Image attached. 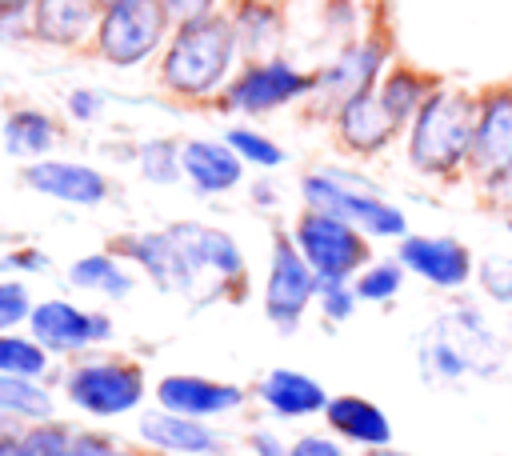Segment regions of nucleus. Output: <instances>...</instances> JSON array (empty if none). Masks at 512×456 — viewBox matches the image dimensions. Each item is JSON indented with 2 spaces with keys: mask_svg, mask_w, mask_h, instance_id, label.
<instances>
[{
  "mask_svg": "<svg viewBox=\"0 0 512 456\" xmlns=\"http://www.w3.org/2000/svg\"><path fill=\"white\" fill-rule=\"evenodd\" d=\"M236 24L224 16H200L176 28L164 60H160V80L176 96H208L224 84L232 56H236Z\"/></svg>",
  "mask_w": 512,
  "mask_h": 456,
  "instance_id": "f257e3e1",
  "label": "nucleus"
},
{
  "mask_svg": "<svg viewBox=\"0 0 512 456\" xmlns=\"http://www.w3.org/2000/svg\"><path fill=\"white\" fill-rule=\"evenodd\" d=\"M472 132H476V100L456 88H436L412 116L408 156L420 172L448 176L460 164H468Z\"/></svg>",
  "mask_w": 512,
  "mask_h": 456,
  "instance_id": "f03ea898",
  "label": "nucleus"
},
{
  "mask_svg": "<svg viewBox=\"0 0 512 456\" xmlns=\"http://www.w3.org/2000/svg\"><path fill=\"white\" fill-rule=\"evenodd\" d=\"M292 244L300 248V256L312 264V272L320 276V284H344L356 268L368 264V236L360 228H352L340 216L328 212H300L296 228H292Z\"/></svg>",
  "mask_w": 512,
  "mask_h": 456,
  "instance_id": "7ed1b4c3",
  "label": "nucleus"
},
{
  "mask_svg": "<svg viewBox=\"0 0 512 456\" xmlns=\"http://www.w3.org/2000/svg\"><path fill=\"white\" fill-rule=\"evenodd\" d=\"M164 32H168V12L160 0H128V4L104 8L100 24H96L100 56L120 68L148 60L160 48Z\"/></svg>",
  "mask_w": 512,
  "mask_h": 456,
  "instance_id": "20e7f679",
  "label": "nucleus"
},
{
  "mask_svg": "<svg viewBox=\"0 0 512 456\" xmlns=\"http://www.w3.org/2000/svg\"><path fill=\"white\" fill-rule=\"evenodd\" d=\"M304 200L308 208L316 212H328V216H340L348 220L352 228H360L364 236H404V212H396L392 204L368 196V192H356L348 188L344 180L336 176H304Z\"/></svg>",
  "mask_w": 512,
  "mask_h": 456,
  "instance_id": "39448f33",
  "label": "nucleus"
},
{
  "mask_svg": "<svg viewBox=\"0 0 512 456\" xmlns=\"http://www.w3.org/2000/svg\"><path fill=\"white\" fill-rule=\"evenodd\" d=\"M312 296H320V276L300 256V248L292 244V236H276L272 268H268V284H264L268 320L280 324V328H292L304 316V308L312 304Z\"/></svg>",
  "mask_w": 512,
  "mask_h": 456,
  "instance_id": "423d86ee",
  "label": "nucleus"
},
{
  "mask_svg": "<svg viewBox=\"0 0 512 456\" xmlns=\"http://www.w3.org/2000/svg\"><path fill=\"white\" fill-rule=\"evenodd\" d=\"M468 164L488 184H504L512 176V88H488L476 100V132Z\"/></svg>",
  "mask_w": 512,
  "mask_h": 456,
  "instance_id": "0eeeda50",
  "label": "nucleus"
},
{
  "mask_svg": "<svg viewBox=\"0 0 512 456\" xmlns=\"http://www.w3.org/2000/svg\"><path fill=\"white\" fill-rule=\"evenodd\" d=\"M316 88V76L292 68L288 60L272 56V60H256L248 64L224 92V104L228 108H244V112H268V108H280L304 92Z\"/></svg>",
  "mask_w": 512,
  "mask_h": 456,
  "instance_id": "6e6552de",
  "label": "nucleus"
},
{
  "mask_svg": "<svg viewBox=\"0 0 512 456\" xmlns=\"http://www.w3.org/2000/svg\"><path fill=\"white\" fill-rule=\"evenodd\" d=\"M68 396L92 416H116L140 404L144 396V376L136 364H84L68 376Z\"/></svg>",
  "mask_w": 512,
  "mask_h": 456,
  "instance_id": "1a4fd4ad",
  "label": "nucleus"
},
{
  "mask_svg": "<svg viewBox=\"0 0 512 456\" xmlns=\"http://www.w3.org/2000/svg\"><path fill=\"white\" fill-rule=\"evenodd\" d=\"M32 336L40 348L48 352H76L92 340H104L112 332V324L104 316H92V312H80L72 308L68 300H44L32 308Z\"/></svg>",
  "mask_w": 512,
  "mask_h": 456,
  "instance_id": "9d476101",
  "label": "nucleus"
},
{
  "mask_svg": "<svg viewBox=\"0 0 512 456\" xmlns=\"http://www.w3.org/2000/svg\"><path fill=\"white\" fill-rule=\"evenodd\" d=\"M400 264L436 288H460L472 276V252L452 236H404Z\"/></svg>",
  "mask_w": 512,
  "mask_h": 456,
  "instance_id": "9b49d317",
  "label": "nucleus"
},
{
  "mask_svg": "<svg viewBox=\"0 0 512 456\" xmlns=\"http://www.w3.org/2000/svg\"><path fill=\"white\" fill-rule=\"evenodd\" d=\"M384 56H388V52H384L380 40H364V44L340 52L336 64H328V68L316 76V88H312V92H316L324 104H336V108H340V104H348L352 96L372 92V80H376Z\"/></svg>",
  "mask_w": 512,
  "mask_h": 456,
  "instance_id": "f8f14e48",
  "label": "nucleus"
},
{
  "mask_svg": "<svg viewBox=\"0 0 512 456\" xmlns=\"http://www.w3.org/2000/svg\"><path fill=\"white\" fill-rule=\"evenodd\" d=\"M28 188L68 200V204H100L108 196V180L88 168V164H72V160H36L24 172Z\"/></svg>",
  "mask_w": 512,
  "mask_h": 456,
  "instance_id": "ddd939ff",
  "label": "nucleus"
},
{
  "mask_svg": "<svg viewBox=\"0 0 512 456\" xmlns=\"http://www.w3.org/2000/svg\"><path fill=\"white\" fill-rule=\"evenodd\" d=\"M396 128L400 124L392 120V112L380 104L376 92H360L336 108V132L352 152H380L396 136Z\"/></svg>",
  "mask_w": 512,
  "mask_h": 456,
  "instance_id": "4468645a",
  "label": "nucleus"
},
{
  "mask_svg": "<svg viewBox=\"0 0 512 456\" xmlns=\"http://www.w3.org/2000/svg\"><path fill=\"white\" fill-rule=\"evenodd\" d=\"M156 396L168 412L176 416H216L228 412L244 400V392L236 384H216V380H200V376H164L156 384Z\"/></svg>",
  "mask_w": 512,
  "mask_h": 456,
  "instance_id": "2eb2a0df",
  "label": "nucleus"
},
{
  "mask_svg": "<svg viewBox=\"0 0 512 456\" xmlns=\"http://www.w3.org/2000/svg\"><path fill=\"white\" fill-rule=\"evenodd\" d=\"M168 236L180 244L184 260L192 268H212V272H220L228 280H236V276L244 280V260H240V248L232 244L228 232L204 228V224H172Z\"/></svg>",
  "mask_w": 512,
  "mask_h": 456,
  "instance_id": "dca6fc26",
  "label": "nucleus"
},
{
  "mask_svg": "<svg viewBox=\"0 0 512 456\" xmlns=\"http://www.w3.org/2000/svg\"><path fill=\"white\" fill-rule=\"evenodd\" d=\"M116 248H120L124 256H132L136 264H144V268L156 276V284H164V288H188V284H192V264L184 260L180 244H176L168 232L124 236V240H116Z\"/></svg>",
  "mask_w": 512,
  "mask_h": 456,
  "instance_id": "f3484780",
  "label": "nucleus"
},
{
  "mask_svg": "<svg viewBox=\"0 0 512 456\" xmlns=\"http://www.w3.org/2000/svg\"><path fill=\"white\" fill-rule=\"evenodd\" d=\"M180 164H184L188 180L200 192H228L244 180L240 156L228 144H216V140H188L184 152H180Z\"/></svg>",
  "mask_w": 512,
  "mask_h": 456,
  "instance_id": "a211bd4d",
  "label": "nucleus"
},
{
  "mask_svg": "<svg viewBox=\"0 0 512 456\" xmlns=\"http://www.w3.org/2000/svg\"><path fill=\"white\" fill-rule=\"evenodd\" d=\"M96 0H36L32 32L48 44H76L96 20Z\"/></svg>",
  "mask_w": 512,
  "mask_h": 456,
  "instance_id": "6ab92c4d",
  "label": "nucleus"
},
{
  "mask_svg": "<svg viewBox=\"0 0 512 456\" xmlns=\"http://www.w3.org/2000/svg\"><path fill=\"white\" fill-rule=\"evenodd\" d=\"M260 396H264L268 408L280 412V416H308V412L328 408L324 388H320L312 376L292 372V368H276V372H268L264 384H260Z\"/></svg>",
  "mask_w": 512,
  "mask_h": 456,
  "instance_id": "aec40b11",
  "label": "nucleus"
},
{
  "mask_svg": "<svg viewBox=\"0 0 512 456\" xmlns=\"http://www.w3.org/2000/svg\"><path fill=\"white\" fill-rule=\"evenodd\" d=\"M328 424L340 432V436H348V440H356V444H388L392 440V424H388V416L372 404V400H364V396H336V400H328Z\"/></svg>",
  "mask_w": 512,
  "mask_h": 456,
  "instance_id": "412c9836",
  "label": "nucleus"
},
{
  "mask_svg": "<svg viewBox=\"0 0 512 456\" xmlns=\"http://www.w3.org/2000/svg\"><path fill=\"white\" fill-rule=\"evenodd\" d=\"M140 436L168 452H216V432L176 412H148L140 420Z\"/></svg>",
  "mask_w": 512,
  "mask_h": 456,
  "instance_id": "4be33fe9",
  "label": "nucleus"
},
{
  "mask_svg": "<svg viewBox=\"0 0 512 456\" xmlns=\"http://www.w3.org/2000/svg\"><path fill=\"white\" fill-rule=\"evenodd\" d=\"M432 92H436V84H428V76L416 72V68H408V64H392L388 76H384L380 88H376L380 104L392 112L396 124H400V120H412V116L420 112V104H424Z\"/></svg>",
  "mask_w": 512,
  "mask_h": 456,
  "instance_id": "5701e85b",
  "label": "nucleus"
},
{
  "mask_svg": "<svg viewBox=\"0 0 512 456\" xmlns=\"http://www.w3.org/2000/svg\"><path fill=\"white\" fill-rule=\"evenodd\" d=\"M56 140V124L44 116V112H32V108H20L4 120V148L12 156H44Z\"/></svg>",
  "mask_w": 512,
  "mask_h": 456,
  "instance_id": "b1692460",
  "label": "nucleus"
},
{
  "mask_svg": "<svg viewBox=\"0 0 512 456\" xmlns=\"http://www.w3.org/2000/svg\"><path fill=\"white\" fill-rule=\"evenodd\" d=\"M0 412H16L28 420H48L52 416V396L32 384L28 376H4L0 372Z\"/></svg>",
  "mask_w": 512,
  "mask_h": 456,
  "instance_id": "393cba45",
  "label": "nucleus"
},
{
  "mask_svg": "<svg viewBox=\"0 0 512 456\" xmlns=\"http://www.w3.org/2000/svg\"><path fill=\"white\" fill-rule=\"evenodd\" d=\"M68 280L76 288H96V292H108V296H124L132 288V280L112 264V256L96 252V256H84L68 268Z\"/></svg>",
  "mask_w": 512,
  "mask_h": 456,
  "instance_id": "a878e982",
  "label": "nucleus"
},
{
  "mask_svg": "<svg viewBox=\"0 0 512 456\" xmlns=\"http://www.w3.org/2000/svg\"><path fill=\"white\" fill-rule=\"evenodd\" d=\"M48 364L44 348L36 340H20V336H4L0 332V372L4 376H40Z\"/></svg>",
  "mask_w": 512,
  "mask_h": 456,
  "instance_id": "bb28decb",
  "label": "nucleus"
},
{
  "mask_svg": "<svg viewBox=\"0 0 512 456\" xmlns=\"http://www.w3.org/2000/svg\"><path fill=\"white\" fill-rule=\"evenodd\" d=\"M224 144H228L240 160L260 164V168H272V164H280V160H284V152H280L268 136H260V132H252V128H232V132L224 136Z\"/></svg>",
  "mask_w": 512,
  "mask_h": 456,
  "instance_id": "cd10ccee",
  "label": "nucleus"
},
{
  "mask_svg": "<svg viewBox=\"0 0 512 456\" xmlns=\"http://www.w3.org/2000/svg\"><path fill=\"white\" fill-rule=\"evenodd\" d=\"M400 280H404V264H372L356 276L352 292L360 300H388V296L400 292Z\"/></svg>",
  "mask_w": 512,
  "mask_h": 456,
  "instance_id": "c85d7f7f",
  "label": "nucleus"
},
{
  "mask_svg": "<svg viewBox=\"0 0 512 456\" xmlns=\"http://www.w3.org/2000/svg\"><path fill=\"white\" fill-rule=\"evenodd\" d=\"M32 316V300H28V288L20 280H0V332L28 320Z\"/></svg>",
  "mask_w": 512,
  "mask_h": 456,
  "instance_id": "c756f323",
  "label": "nucleus"
},
{
  "mask_svg": "<svg viewBox=\"0 0 512 456\" xmlns=\"http://www.w3.org/2000/svg\"><path fill=\"white\" fill-rule=\"evenodd\" d=\"M276 16L268 12V8H256V4H248L244 12H240V24H236V40H244L248 48H260L268 36H272V24Z\"/></svg>",
  "mask_w": 512,
  "mask_h": 456,
  "instance_id": "7c9ffc66",
  "label": "nucleus"
},
{
  "mask_svg": "<svg viewBox=\"0 0 512 456\" xmlns=\"http://www.w3.org/2000/svg\"><path fill=\"white\" fill-rule=\"evenodd\" d=\"M140 168H144L148 180L168 184V180H176V152H172L168 144H148V148L140 152Z\"/></svg>",
  "mask_w": 512,
  "mask_h": 456,
  "instance_id": "2f4dec72",
  "label": "nucleus"
},
{
  "mask_svg": "<svg viewBox=\"0 0 512 456\" xmlns=\"http://www.w3.org/2000/svg\"><path fill=\"white\" fill-rule=\"evenodd\" d=\"M352 300H356V292H352L348 284H320V304H324V316L344 320V316L352 312Z\"/></svg>",
  "mask_w": 512,
  "mask_h": 456,
  "instance_id": "473e14b6",
  "label": "nucleus"
},
{
  "mask_svg": "<svg viewBox=\"0 0 512 456\" xmlns=\"http://www.w3.org/2000/svg\"><path fill=\"white\" fill-rule=\"evenodd\" d=\"M164 12H168V24H188V20H200L212 12V0H160Z\"/></svg>",
  "mask_w": 512,
  "mask_h": 456,
  "instance_id": "72a5a7b5",
  "label": "nucleus"
},
{
  "mask_svg": "<svg viewBox=\"0 0 512 456\" xmlns=\"http://www.w3.org/2000/svg\"><path fill=\"white\" fill-rule=\"evenodd\" d=\"M480 276H484V288H488L496 300H512V268L488 260V264L480 268Z\"/></svg>",
  "mask_w": 512,
  "mask_h": 456,
  "instance_id": "f704fd0d",
  "label": "nucleus"
},
{
  "mask_svg": "<svg viewBox=\"0 0 512 456\" xmlns=\"http://www.w3.org/2000/svg\"><path fill=\"white\" fill-rule=\"evenodd\" d=\"M292 456H344V452L324 436H304V440L292 444Z\"/></svg>",
  "mask_w": 512,
  "mask_h": 456,
  "instance_id": "c9c22d12",
  "label": "nucleus"
},
{
  "mask_svg": "<svg viewBox=\"0 0 512 456\" xmlns=\"http://www.w3.org/2000/svg\"><path fill=\"white\" fill-rule=\"evenodd\" d=\"M68 108H72V116H76V120H92V116H96V108H100V96H96V92H88V88H76V92L68 96Z\"/></svg>",
  "mask_w": 512,
  "mask_h": 456,
  "instance_id": "e433bc0d",
  "label": "nucleus"
},
{
  "mask_svg": "<svg viewBox=\"0 0 512 456\" xmlns=\"http://www.w3.org/2000/svg\"><path fill=\"white\" fill-rule=\"evenodd\" d=\"M252 444H256V452H260V456H292V448L284 452V448H280L272 436H264V432H256V436H252Z\"/></svg>",
  "mask_w": 512,
  "mask_h": 456,
  "instance_id": "4c0bfd02",
  "label": "nucleus"
},
{
  "mask_svg": "<svg viewBox=\"0 0 512 456\" xmlns=\"http://www.w3.org/2000/svg\"><path fill=\"white\" fill-rule=\"evenodd\" d=\"M4 264H12V268H40L44 256H40V252H12Z\"/></svg>",
  "mask_w": 512,
  "mask_h": 456,
  "instance_id": "58836bf2",
  "label": "nucleus"
},
{
  "mask_svg": "<svg viewBox=\"0 0 512 456\" xmlns=\"http://www.w3.org/2000/svg\"><path fill=\"white\" fill-rule=\"evenodd\" d=\"M0 456H32V452H28L24 440H16V436H0Z\"/></svg>",
  "mask_w": 512,
  "mask_h": 456,
  "instance_id": "ea45409f",
  "label": "nucleus"
},
{
  "mask_svg": "<svg viewBox=\"0 0 512 456\" xmlns=\"http://www.w3.org/2000/svg\"><path fill=\"white\" fill-rule=\"evenodd\" d=\"M28 4H36V0H0V16H20Z\"/></svg>",
  "mask_w": 512,
  "mask_h": 456,
  "instance_id": "a19ab883",
  "label": "nucleus"
},
{
  "mask_svg": "<svg viewBox=\"0 0 512 456\" xmlns=\"http://www.w3.org/2000/svg\"><path fill=\"white\" fill-rule=\"evenodd\" d=\"M100 8H116V4H128V0H96Z\"/></svg>",
  "mask_w": 512,
  "mask_h": 456,
  "instance_id": "79ce46f5",
  "label": "nucleus"
},
{
  "mask_svg": "<svg viewBox=\"0 0 512 456\" xmlns=\"http://www.w3.org/2000/svg\"><path fill=\"white\" fill-rule=\"evenodd\" d=\"M372 456H400V452H388V448H380V452H372Z\"/></svg>",
  "mask_w": 512,
  "mask_h": 456,
  "instance_id": "37998d69",
  "label": "nucleus"
},
{
  "mask_svg": "<svg viewBox=\"0 0 512 456\" xmlns=\"http://www.w3.org/2000/svg\"><path fill=\"white\" fill-rule=\"evenodd\" d=\"M52 456H76V452H72V448H64V452H52Z\"/></svg>",
  "mask_w": 512,
  "mask_h": 456,
  "instance_id": "c03bdc74",
  "label": "nucleus"
},
{
  "mask_svg": "<svg viewBox=\"0 0 512 456\" xmlns=\"http://www.w3.org/2000/svg\"><path fill=\"white\" fill-rule=\"evenodd\" d=\"M508 232H512V220H508Z\"/></svg>",
  "mask_w": 512,
  "mask_h": 456,
  "instance_id": "a18cd8bd",
  "label": "nucleus"
},
{
  "mask_svg": "<svg viewBox=\"0 0 512 456\" xmlns=\"http://www.w3.org/2000/svg\"><path fill=\"white\" fill-rule=\"evenodd\" d=\"M112 456H124V452H112Z\"/></svg>",
  "mask_w": 512,
  "mask_h": 456,
  "instance_id": "49530a36",
  "label": "nucleus"
}]
</instances>
